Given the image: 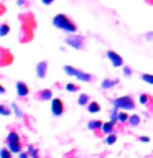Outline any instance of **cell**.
<instances>
[{
	"label": "cell",
	"mask_w": 153,
	"mask_h": 158,
	"mask_svg": "<svg viewBox=\"0 0 153 158\" xmlns=\"http://www.w3.org/2000/svg\"><path fill=\"white\" fill-rule=\"evenodd\" d=\"M15 89H17V94H18L20 97H27L28 94H30V87H28L27 82L18 81L17 84H15Z\"/></svg>",
	"instance_id": "obj_8"
},
{
	"label": "cell",
	"mask_w": 153,
	"mask_h": 158,
	"mask_svg": "<svg viewBox=\"0 0 153 158\" xmlns=\"http://www.w3.org/2000/svg\"><path fill=\"white\" fill-rule=\"evenodd\" d=\"M10 107H7V106H3V104H0V115H10Z\"/></svg>",
	"instance_id": "obj_21"
},
{
	"label": "cell",
	"mask_w": 153,
	"mask_h": 158,
	"mask_svg": "<svg viewBox=\"0 0 153 158\" xmlns=\"http://www.w3.org/2000/svg\"><path fill=\"white\" fill-rule=\"evenodd\" d=\"M107 59L110 61V64L114 68H120L123 64V58L118 53H115V51H107Z\"/></svg>",
	"instance_id": "obj_7"
},
{
	"label": "cell",
	"mask_w": 153,
	"mask_h": 158,
	"mask_svg": "<svg viewBox=\"0 0 153 158\" xmlns=\"http://www.w3.org/2000/svg\"><path fill=\"white\" fill-rule=\"evenodd\" d=\"M101 130H102L104 133H105V135H109V133H112V132H114V122H112V120L105 122V123L102 125V128H101Z\"/></svg>",
	"instance_id": "obj_12"
},
{
	"label": "cell",
	"mask_w": 153,
	"mask_h": 158,
	"mask_svg": "<svg viewBox=\"0 0 153 158\" xmlns=\"http://www.w3.org/2000/svg\"><path fill=\"white\" fill-rule=\"evenodd\" d=\"M18 3H20V5H23V3H25V0H18Z\"/></svg>",
	"instance_id": "obj_32"
},
{
	"label": "cell",
	"mask_w": 153,
	"mask_h": 158,
	"mask_svg": "<svg viewBox=\"0 0 153 158\" xmlns=\"http://www.w3.org/2000/svg\"><path fill=\"white\" fill-rule=\"evenodd\" d=\"M7 147L12 153H22V142H20L18 132H8L7 135Z\"/></svg>",
	"instance_id": "obj_3"
},
{
	"label": "cell",
	"mask_w": 153,
	"mask_h": 158,
	"mask_svg": "<svg viewBox=\"0 0 153 158\" xmlns=\"http://www.w3.org/2000/svg\"><path fill=\"white\" fill-rule=\"evenodd\" d=\"M132 68H128V66H123V76L125 77H128V76H132Z\"/></svg>",
	"instance_id": "obj_26"
},
{
	"label": "cell",
	"mask_w": 153,
	"mask_h": 158,
	"mask_svg": "<svg viewBox=\"0 0 153 158\" xmlns=\"http://www.w3.org/2000/svg\"><path fill=\"white\" fill-rule=\"evenodd\" d=\"M102 125H104V123L101 120H91L87 123V128H89V130H99V128H102Z\"/></svg>",
	"instance_id": "obj_13"
},
{
	"label": "cell",
	"mask_w": 153,
	"mask_h": 158,
	"mask_svg": "<svg viewBox=\"0 0 153 158\" xmlns=\"http://www.w3.org/2000/svg\"><path fill=\"white\" fill-rule=\"evenodd\" d=\"M117 84H118V79H104L101 87L102 89H112L114 86H117Z\"/></svg>",
	"instance_id": "obj_10"
},
{
	"label": "cell",
	"mask_w": 153,
	"mask_h": 158,
	"mask_svg": "<svg viewBox=\"0 0 153 158\" xmlns=\"http://www.w3.org/2000/svg\"><path fill=\"white\" fill-rule=\"evenodd\" d=\"M138 101H140V104H143V106H145V104L150 101V96H148V94H142V96L138 97Z\"/></svg>",
	"instance_id": "obj_25"
},
{
	"label": "cell",
	"mask_w": 153,
	"mask_h": 158,
	"mask_svg": "<svg viewBox=\"0 0 153 158\" xmlns=\"http://www.w3.org/2000/svg\"><path fill=\"white\" fill-rule=\"evenodd\" d=\"M112 107L117 109V110H132V109H135V101H133L132 96H122L114 99Z\"/></svg>",
	"instance_id": "obj_2"
},
{
	"label": "cell",
	"mask_w": 153,
	"mask_h": 158,
	"mask_svg": "<svg viewBox=\"0 0 153 158\" xmlns=\"http://www.w3.org/2000/svg\"><path fill=\"white\" fill-rule=\"evenodd\" d=\"M64 41H66V44H69V46L74 48V49H82L84 48V36H81V35L69 33Z\"/></svg>",
	"instance_id": "obj_5"
},
{
	"label": "cell",
	"mask_w": 153,
	"mask_h": 158,
	"mask_svg": "<svg viewBox=\"0 0 153 158\" xmlns=\"http://www.w3.org/2000/svg\"><path fill=\"white\" fill-rule=\"evenodd\" d=\"M77 104L79 106H87L89 104V96L87 94H81V96L77 97Z\"/></svg>",
	"instance_id": "obj_15"
},
{
	"label": "cell",
	"mask_w": 153,
	"mask_h": 158,
	"mask_svg": "<svg viewBox=\"0 0 153 158\" xmlns=\"http://www.w3.org/2000/svg\"><path fill=\"white\" fill-rule=\"evenodd\" d=\"M117 118H118V122H128V118H130V115H127V112L125 110H118V115H117Z\"/></svg>",
	"instance_id": "obj_16"
},
{
	"label": "cell",
	"mask_w": 153,
	"mask_h": 158,
	"mask_svg": "<svg viewBox=\"0 0 153 158\" xmlns=\"http://www.w3.org/2000/svg\"><path fill=\"white\" fill-rule=\"evenodd\" d=\"M142 79L145 82H148V84H153V74H147V73H143L142 74Z\"/></svg>",
	"instance_id": "obj_22"
},
{
	"label": "cell",
	"mask_w": 153,
	"mask_h": 158,
	"mask_svg": "<svg viewBox=\"0 0 153 158\" xmlns=\"http://www.w3.org/2000/svg\"><path fill=\"white\" fill-rule=\"evenodd\" d=\"M53 25L58 30H63V31H66V33H76L77 31L76 23H74L69 17H66L64 13L54 15V17H53Z\"/></svg>",
	"instance_id": "obj_1"
},
{
	"label": "cell",
	"mask_w": 153,
	"mask_h": 158,
	"mask_svg": "<svg viewBox=\"0 0 153 158\" xmlns=\"http://www.w3.org/2000/svg\"><path fill=\"white\" fill-rule=\"evenodd\" d=\"M51 114L54 117H61L64 114V102L59 97L51 99Z\"/></svg>",
	"instance_id": "obj_6"
},
{
	"label": "cell",
	"mask_w": 153,
	"mask_h": 158,
	"mask_svg": "<svg viewBox=\"0 0 153 158\" xmlns=\"http://www.w3.org/2000/svg\"><path fill=\"white\" fill-rule=\"evenodd\" d=\"M128 123H130L132 127H137L138 123H140V117H138V115H130V118H128Z\"/></svg>",
	"instance_id": "obj_19"
},
{
	"label": "cell",
	"mask_w": 153,
	"mask_h": 158,
	"mask_svg": "<svg viewBox=\"0 0 153 158\" xmlns=\"http://www.w3.org/2000/svg\"><path fill=\"white\" fill-rule=\"evenodd\" d=\"M10 107H12V110L15 112V115L17 117H23V114H22V110H20V109L15 106V104H10Z\"/></svg>",
	"instance_id": "obj_24"
},
{
	"label": "cell",
	"mask_w": 153,
	"mask_h": 158,
	"mask_svg": "<svg viewBox=\"0 0 153 158\" xmlns=\"http://www.w3.org/2000/svg\"><path fill=\"white\" fill-rule=\"evenodd\" d=\"M66 91H69V92H77V91H79V87L76 86V84L68 82V84H66Z\"/></svg>",
	"instance_id": "obj_23"
},
{
	"label": "cell",
	"mask_w": 153,
	"mask_h": 158,
	"mask_svg": "<svg viewBox=\"0 0 153 158\" xmlns=\"http://www.w3.org/2000/svg\"><path fill=\"white\" fill-rule=\"evenodd\" d=\"M0 158H12V152L8 150V147L0 150Z\"/></svg>",
	"instance_id": "obj_20"
},
{
	"label": "cell",
	"mask_w": 153,
	"mask_h": 158,
	"mask_svg": "<svg viewBox=\"0 0 153 158\" xmlns=\"http://www.w3.org/2000/svg\"><path fill=\"white\" fill-rule=\"evenodd\" d=\"M41 2H43L44 5H51V3L54 2V0H41Z\"/></svg>",
	"instance_id": "obj_28"
},
{
	"label": "cell",
	"mask_w": 153,
	"mask_h": 158,
	"mask_svg": "<svg viewBox=\"0 0 153 158\" xmlns=\"http://www.w3.org/2000/svg\"><path fill=\"white\" fill-rule=\"evenodd\" d=\"M31 158H39V156H38V153H35V155H31Z\"/></svg>",
	"instance_id": "obj_31"
},
{
	"label": "cell",
	"mask_w": 153,
	"mask_h": 158,
	"mask_svg": "<svg viewBox=\"0 0 153 158\" xmlns=\"http://www.w3.org/2000/svg\"><path fill=\"white\" fill-rule=\"evenodd\" d=\"M18 155H20V158H30L27 153H23V152H22V153H18Z\"/></svg>",
	"instance_id": "obj_29"
},
{
	"label": "cell",
	"mask_w": 153,
	"mask_h": 158,
	"mask_svg": "<svg viewBox=\"0 0 153 158\" xmlns=\"http://www.w3.org/2000/svg\"><path fill=\"white\" fill-rule=\"evenodd\" d=\"M138 140H140V142H143V143H148V142H150V137H140Z\"/></svg>",
	"instance_id": "obj_27"
},
{
	"label": "cell",
	"mask_w": 153,
	"mask_h": 158,
	"mask_svg": "<svg viewBox=\"0 0 153 158\" xmlns=\"http://www.w3.org/2000/svg\"><path fill=\"white\" fill-rule=\"evenodd\" d=\"M64 73H66L68 76H74V77L81 79V81H84V82H91L92 79H94L92 74L84 73V71H81V69H76V68H72V66H64Z\"/></svg>",
	"instance_id": "obj_4"
},
{
	"label": "cell",
	"mask_w": 153,
	"mask_h": 158,
	"mask_svg": "<svg viewBox=\"0 0 153 158\" xmlns=\"http://www.w3.org/2000/svg\"><path fill=\"white\" fill-rule=\"evenodd\" d=\"M46 73H48V63L46 61H39L36 64V76L39 79H44L46 77Z\"/></svg>",
	"instance_id": "obj_9"
},
{
	"label": "cell",
	"mask_w": 153,
	"mask_h": 158,
	"mask_svg": "<svg viewBox=\"0 0 153 158\" xmlns=\"http://www.w3.org/2000/svg\"><path fill=\"white\" fill-rule=\"evenodd\" d=\"M51 96H53V92L49 91V89H43V91L39 92V99H41V101H46V99H51Z\"/></svg>",
	"instance_id": "obj_14"
},
{
	"label": "cell",
	"mask_w": 153,
	"mask_h": 158,
	"mask_svg": "<svg viewBox=\"0 0 153 158\" xmlns=\"http://www.w3.org/2000/svg\"><path fill=\"white\" fill-rule=\"evenodd\" d=\"M8 33H10V25L2 23L0 25V36H7Z\"/></svg>",
	"instance_id": "obj_17"
},
{
	"label": "cell",
	"mask_w": 153,
	"mask_h": 158,
	"mask_svg": "<svg viewBox=\"0 0 153 158\" xmlns=\"http://www.w3.org/2000/svg\"><path fill=\"white\" fill-rule=\"evenodd\" d=\"M0 94H5V87L2 86V84H0Z\"/></svg>",
	"instance_id": "obj_30"
},
{
	"label": "cell",
	"mask_w": 153,
	"mask_h": 158,
	"mask_svg": "<svg viewBox=\"0 0 153 158\" xmlns=\"http://www.w3.org/2000/svg\"><path fill=\"white\" fill-rule=\"evenodd\" d=\"M117 142V135L115 133H109L105 137V145H114V143Z\"/></svg>",
	"instance_id": "obj_18"
},
{
	"label": "cell",
	"mask_w": 153,
	"mask_h": 158,
	"mask_svg": "<svg viewBox=\"0 0 153 158\" xmlns=\"http://www.w3.org/2000/svg\"><path fill=\"white\" fill-rule=\"evenodd\" d=\"M87 110L91 112V114L101 112V104H99V102H89V104H87Z\"/></svg>",
	"instance_id": "obj_11"
}]
</instances>
